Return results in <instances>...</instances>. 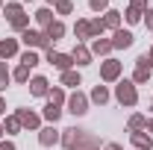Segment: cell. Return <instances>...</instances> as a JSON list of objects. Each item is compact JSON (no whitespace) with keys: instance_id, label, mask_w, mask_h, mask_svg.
Returning a JSON list of instances; mask_svg holds the SVG:
<instances>
[{"instance_id":"1","label":"cell","mask_w":153,"mask_h":150,"mask_svg":"<svg viewBox=\"0 0 153 150\" xmlns=\"http://www.w3.org/2000/svg\"><path fill=\"white\" fill-rule=\"evenodd\" d=\"M33 88H36V94H41V91H44V79H36V85H33Z\"/></svg>"}]
</instances>
